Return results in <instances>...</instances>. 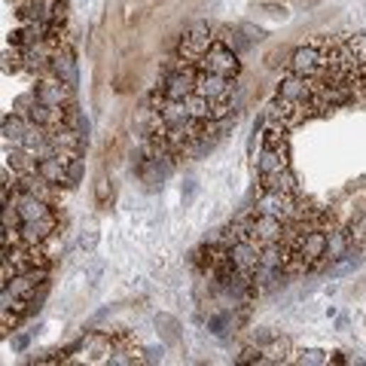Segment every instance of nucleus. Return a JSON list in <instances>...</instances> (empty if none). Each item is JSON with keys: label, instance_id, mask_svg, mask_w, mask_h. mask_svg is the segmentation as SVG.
Listing matches in <instances>:
<instances>
[{"label": "nucleus", "instance_id": "obj_1", "mask_svg": "<svg viewBox=\"0 0 366 366\" xmlns=\"http://www.w3.org/2000/svg\"><path fill=\"white\" fill-rule=\"evenodd\" d=\"M196 67H199V70H208V74L229 77V79H235V77L241 74L238 52H235V49H229L226 43H223V40H214V46L196 61Z\"/></svg>", "mask_w": 366, "mask_h": 366}, {"label": "nucleus", "instance_id": "obj_2", "mask_svg": "<svg viewBox=\"0 0 366 366\" xmlns=\"http://www.w3.org/2000/svg\"><path fill=\"white\" fill-rule=\"evenodd\" d=\"M327 65H330V55H327V46L323 43H305L299 49H293V55H290V70L305 79L321 77Z\"/></svg>", "mask_w": 366, "mask_h": 366}, {"label": "nucleus", "instance_id": "obj_3", "mask_svg": "<svg viewBox=\"0 0 366 366\" xmlns=\"http://www.w3.org/2000/svg\"><path fill=\"white\" fill-rule=\"evenodd\" d=\"M260 260H262V244L253 238V235H244V238H235L229 244V262L235 266L241 274L253 278L260 269Z\"/></svg>", "mask_w": 366, "mask_h": 366}, {"label": "nucleus", "instance_id": "obj_4", "mask_svg": "<svg viewBox=\"0 0 366 366\" xmlns=\"http://www.w3.org/2000/svg\"><path fill=\"white\" fill-rule=\"evenodd\" d=\"M196 83H199V67L180 65L162 79V95L171 101H187L189 95H196Z\"/></svg>", "mask_w": 366, "mask_h": 366}, {"label": "nucleus", "instance_id": "obj_5", "mask_svg": "<svg viewBox=\"0 0 366 366\" xmlns=\"http://www.w3.org/2000/svg\"><path fill=\"white\" fill-rule=\"evenodd\" d=\"M34 98L40 101V104H46V107H70L74 104V89H67L61 79H55L52 74H46L40 83L34 86Z\"/></svg>", "mask_w": 366, "mask_h": 366}, {"label": "nucleus", "instance_id": "obj_6", "mask_svg": "<svg viewBox=\"0 0 366 366\" xmlns=\"http://www.w3.org/2000/svg\"><path fill=\"white\" fill-rule=\"evenodd\" d=\"M253 214H272V217H278V220H293L299 214V208H296V201H293V196H287V192L266 189L257 199V208H253Z\"/></svg>", "mask_w": 366, "mask_h": 366}, {"label": "nucleus", "instance_id": "obj_7", "mask_svg": "<svg viewBox=\"0 0 366 366\" xmlns=\"http://www.w3.org/2000/svg\"><path fill=\"white\" fill-rule=\"evenodd\" d=\"M232 92H235V79L220 77V74H208V70H199L196 95L208 98V101H229Z\"/></svg>", "mask_w": 366, "mask_h": 366}, {"label": "nucleus", "instance_id": "obj_8", "mask_svg": "<svg viewBox=\"0 0 366 366\" xmlns=\"http://www.w3.org/2000/svg\"><path fill=\"white\" fill-rule=\"evenodd\" d=\"M49 74H52L55 79H61L67 89H74L79 86V67H77V55L70 52L67 46H58L55 49V55H52V65H49Z\"/></svg>", "mask_w": 366, "mask_h": 366}, {"label": "nucleus", "instance_id": "obj_9", "mask_svg": "<svg viewBox=\"0 0 366 366\" xmlns=\"http://www.w3.org/2000/svg\"><path fill=\"white\" fill-rule=\"evenodd\" d=\"M46 274H49V266H34V269H28L22 274H16V278L4 281V287H9L13 293H18V296H25V299H34L37 287H46Z\"/></svg>", "mask_w": 366, "mask_h": 366}, {"label": "nucleus", "instance_id": "obj_10", "mask_svg": "<svg viewBox=\"0 0 366 366\" xmlns=\"http://www.w3.org/2000/svg\"><path fill=\"white\" fill-rule=\"evenodd\" d=\"M284 220L272 217V214H253V223H250V235L257 238L260 244H281L284 238Z\"/></svg>", "mask_w": 366, "mask_h": 366}, {"label": "nucleus", "instance_id": "obj_11", "mask_svg": "<svg viewBox=\"0 0 366 366\" xmlns=\"http://www.w3.org/2000/svg\"><path fill=\"white\" fill-rule=\"evenodd\" d=\"M13 199H16L18 214H22V223L25 220H46V217H52V214H55L52 201H43V199L30 196V192H25V189H16Z\"/></svg>", "mask_w": 366, "mask_h": 366}, {"label": "nucleus", "instance_id": "obj_12", "mask_svg": "<svg viewBox=\"0 0 366 366\" xmlns=\"http://www.w3.org/2000/svg\"><path fill=\"white\" fill-rule=\"evenodd\" d=\"M274 98H287V101H305L311 98V79H305L299 74H284L281 83H278V92H274Z\"/></svg>", "mask_w": 366, "mask_h": 366}, {"label": "nucleus", "instance_id": "obj_13", "mask_svg": "<svg viewBox=\"0 0 366 366\" xmlns=\"http://www.w3.org/2000/svg\"><path fill=\"white\" fill-rule=\"evenodd\" d=\"M37 174L49 180L52 187H70L67 180V165L61 162L58 156H46V159H37Z\"/></svg>", "mask_w": 366, "mask_h": 366}, {"label": "nucleus", "instance_id": "obj_14", "mask_svg": "<svg viewBox=\"0 0 366 366\" xmlns=\"http://www.w3.org/2000/svg\"><path fill=\"white\" fill-rule=\"evenodd\" d=\"M16 189H25V192H30V196H37V199H43V201H52L55 205V196H52V183L49 180H43L37 174V171H30V174H22L16 180Z\"/></svg>", "mask_w": 366, "mask_h": 366}, {"label": "nucleus", "instance_id": "obj_15", "mask_svg": "<svg viewBox=\"0 0 366 366\" xmlns=\"http://www.w3.org/2000/svg\"><path fill=\"white\" fill-rule=\"evenodd\" d=\"M28 126H30V119H22L16 113L4 116V140H6V144L13 140V147H22V140L28 135Z\"/></svg>", "mask_w": 366, "mask_h": 366}, {"label": "nucleus", "instance_id": "obj_16", "mask_svg": "<svg viewBox=\"0 0 366 366\" xmlns=\"http://www.w3.org/2000/svg\"><path fill=\"white\" fill-rule=\"evenodd\" d=\"M260 180H262V189L287 192V196H293V192H296V177H293V171H290V168L274 171V174H269V177H260Z\"/></svg>", "mask_w": 366, "mask_h": 366}, {"label": "nucleus", "instance_id": "obj_17", "mask_svg": "<svg viewBox=\"0 0 366 366\" xmlns=\"http://www.w3.org/2000/svg\"><path fill=\"white\" fill-rule=\"evenodd\" d=\"M113 201H116V187H113V180L110 177H98L95 180V205L101 211H110L113 208Z\"/></svg>", "mask_w": 366, "mask_h": 366}, {"label": "nucleus", "instance_id": "obj_18", "mask_svg": "<svg viewBox=\"0 0 366 366\" xmlns=\"http://www.w3.org/2000/svg\"><path fill=\"white\" fill-rule=\"evenodd\" d=\"M348 248H351V241H348V235H345V229L342 232H330V235H327V257H330V262L342 260L345 253H348Z\"/></svg>", "mask_w": 366, "mask_h": 366}, {"label": "nucleus", "instance_id": "obj_19", "mask_svg": "<svg viewBox=\"0 0 366 366\" xmlns=\"http://www.w3.org/2000/svg\"><path fill=\"white\" fill-rule=\"evenodd\" d=\"M345 235H348L351 248H366V214L357 220H351L348 226H345Z\"/></svg>", "mask_w": 366, "mask_h": 366}, {"label": "nucleus", "instance_id": "obj_20", "mask_svg": "<svg viewBox=\"0 0 366 366\" xmlns=\"http://www.w3.org/2000/svg\"><path fill=\"white\" fill-rule=\"evenodd\" d=\"M262 354H269L266 363H269V360H287V354H290V339H284V336L278 339V336H274V339L266 345V348H262Z\"/></svg>", "mask_w": 366, "mask_h": 366}, {"label": "nucleus", "instance_id": "obj_21", "mask_svg": "<svg viewBox=\"0 0 366 366\" xmlns=\"http://www.w3.org/2000/svg\"><path fill=\"white\" fill-rule=\"evenodd\" d=\"M156 327L162 330V336H165L168 345H177V321L171 318V314H159V318H156Z\"/></svg>", "mask_w": 366, "mask_h": 366}, {"label": "nucleus", "instance_id": "obj_22", "mask_svg": "<svg viewBox=\"0 0 366 366\" xmlns=\"http://www.w3.org/2000/svg\"><path fill=\"white\" fill-rule=\"evenodd\" d=\"M327 351H321V348H302L296 351V363H311V366H318V363H327Z\"/></svg>", "mask_w": 366, "mask_h": 366}, {"label": "nucleus", "instance_id": "obj_23", "mask_svg": "<svg viewBox=\"0 0 366 366\" xmlns=\"http://www.w3.org/2000/svg\"><path fill=\"white\" fill-rule=\"evenodd\" d=\"M83 174H86V159L83 156L70 159L67 162V180H70V187H77V183L83 180Z\"/></svg>", "mask_w": 366, "mask_h": 366}, {"label": "nucleus", "instance_id": "obj_24", "mask_svg": "<svg viewBox=\"0 0 366 366\" xmlns=\"http://www.w3.org/2000/svg\"><path fill=\"white\" fill-rule=\"evenodd\" d=\"M79 248H83L86 253H92L98 248V229H86V232H79Z\"/></svg>", "mask_w": 366, "mask_h": 366}, {"label": "nucleus", "instance_id": "obj_25", "mask_svg": "<svg viewBox=\"0 0 366 366\" xmlns=\"http://www.w3.org/2000/svg\"><path fill=\"white\" fill-rule=\"evenodd\" d=\"M196 192H199V183H196V180H183V187H180V201H183V208H187L189 201L196 199Z\"/></svg>", "mask_w": 366, "mask_h": 366}, {"label": "nucleus", "instance_id": "obj_26", "mask_svg": "<svg viewBox=\"0 0 366 366\" xmlns=\"http://www.w3.org/2000/svg\"><path fill=\"white\" fill-rule=\"evenodd\" d=\"M208 327H211L214 336H223V333H226V327H229L226 314H211V318H208Z\"/></svg>", "mask_w": 366, "mask_h": 366}, {"label": "nucleus", "instance_id": "obj_27", "mask_svg": "<svg viewBox=\"0 0 366 366\" xmlns=\"http://www.w3.org/2000/svg\"><path fill=\"white\" fill-rule=\"evenodd\" d=\"M260 9L262 13H269V16H274V18H287V6H281V4H262Z\"/></svg>", "mask_w": 366, "mask_h": 366}, {"label": "nucleus", "instance_id": "obj_28", "mask_svg": "<svg viewBox=\"0 0 366 366\" xmlns=\"http://www.w3.org/2000/svg\"><path fill=\"white\" fill-rule=\"evenodd\" d=\"M144 354H147V357H144L147 363H156V360L162 363V357H165V348H162V345H152V348H147Z\"/></svg>", "mask_w": 366, "mask_h": 366}, {"label": "nucleus", "instance_id": "obj_29", "mask_svg": "<svg viewBox=\"0 0 366 366\" xmlns=\"http://www.w3.org/2000/svg\"><path fill=\"white\" fill-rule=\"evenodd\" d=\"M131 4H135L138 13H147V9H156L159 4H165V0H131Z\"/></svg>", "mask_w": 366, "mask_h": 366}, {"label": "nucleus", "instance_id": "obj_30", "mask_svg": "<svg viewBox=\"0 0 366 366\" xmlns=\"http://www.w3.org/2000/svg\"><path fill=\"white\" fill-rule=\"evenodd\" d=\"M101 272H104V266H101V262H92V266L86 269V278H89L92 284H95V281L101 278Z\"/></svg>", "mask_w": 366, "mask_h": 366}, {"label": "nucleus", "instance_id": "obj_31", "mask_svg": "<svg viewBox=\"0 0 366 366\" xmlns=\"http://www.w3.org/2000/svg\"><path fill=\"white\" fill-rule=\"evenodd\" d=\"M28 342H30V336H16V339H13V351H25L28 348Z\"/></svg>", "mask_w": 366, "mask_h": 366}]
</instances>
